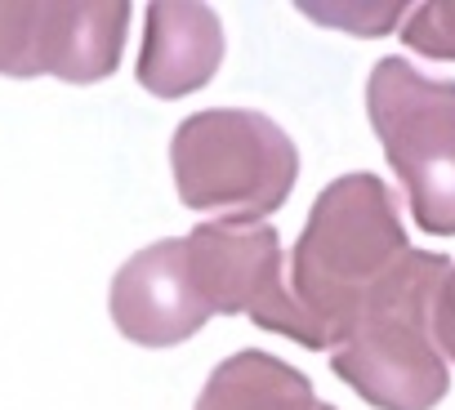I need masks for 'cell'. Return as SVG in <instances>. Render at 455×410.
<instances>
[{
    "instance_id": "1",
    "label": "cell",
    "mask_w": 455,
    "mask_h": 410,
    "mask_svg": "<svg viewBox=\"0 0 455 410\" xmlns=\"http://www.w3.org/2000/svg\"><path fill=\"white\" fill-rule=\"evenodd\" d=\"M411 255L388 183L375 174H344L317 201L308 228L291 250V295L308 312L331 352L362 299Z\"/></svg>"
},
{
    "instance_id": "2",
    "label": "cell",
    "mask_w": 455,
    "mask_h": 410,
    "mask_svg": "<svg viewBox=\"0 0 455 410\" xmlns=\"http://www.w3.org/2000/svg\"><path fill=\"white\" fill-rule=\"evenodd\" d=\"M455 264L411 250L353 312L331 348L335 375L375 410H433L446 388V357L433 339V295Z\"/></svg>"
},
{
    "instance_id": "3",
    "label": "cell",
    "mask_w": 455,
    "mask_h": 410,
    "mask_svg": "<svg viewBox=\"0 0 455 410\" xmlns=\"http://www.w3.org/2000/svg\"><path fill=\"white\" fill-rule=\"evenodd\" d=\"M170 165L188 210L219 219H268L295 187L299 152L264 112L210 107L174 130Z\"/></svg>"
},
{
    "instance_id": "4",
    "label": "cell",
    "mask_w": 455,
    "mask_h": 410,
    "mask_svg": "<svg viewBox=\"0 0 455 410\" xmlns=\"http://www.w3.org/2000/svg\"><path fill=\"white\" fill-rule=\"evenodd\" d=\"M366 112L411 219L428 237H455V81L419 76L406 59H379L366 81Z\"/></svg>"
},
{
    "instance_id": "5",
    "label": "cell",
    "mask_w": 455,
    "mask_h": 410,
    "mask_svg": "<svg viewBox=\"0 0 455 410\" xmlns=\"http://www.w3.org/2000/svg\"><path fill=\"white\" fill-rule=\"evenodd\" d=\"M188 281L196 299L223 317H251L255 326L286 335L304 348H322L317 326L295 304L282 277V241L264 219H210L183 237Z\"/></svg>"
},
{
    "instance_id": "6",
    "label": "cell",
    "mask_w": 455,
    "mask_h": 410,
    "mask_svg": "<svg viewBox=\"0 0 455 410\" xmlns=\"http://www.w3.org/2000/svg\"><path fill=\"white\" fill-rule=\"evenodd\" d=\"M130 5H0V76L94 85L116 72Z\"/></svg>"
},
{
    "instance_id": "7",
    "label": "cell",
    "mask_w": 455,
    "mask_h": 410,
    "mask_svg": "<svg viewBox=\"0 0 455 410\" xmlns=\"http://www.w3.org/2000/svg\"><path fill=\"white\" fill-rule=\"evenodd\" d=\"M108 304H112L116 330L143 348L183 343L210 321V308L196 299V290L188 281L183 237H165V241H152L148 250L130 255L125 268L112 277Z\"/></svg>"
},
{
    "instance_id": "8",
    "label": "cell",
    "mask_w": 455,
    "mask_h": 410,
    "mask_svg": "<svg viewBox=\"0 0 455 410\" xmlns=\"http://www.w3.org/2000/svg\"><path fill=\"white\" fill-rule=\"evenodd\" d=\"M223 59V28L205 5H152L139 54V85L156 99L201 90Z\"/></svg>"
},
{
    "instance_id": "9",
    "label": "cell",
    "mask_w": 455,
    "mask_h": 410,
    "mask_svg": "<svg viewBox=\"0 0 455 410\" xmlns=\"http://www.w3.org/2000/svg\"><path fill=\"white\" fill-rule=\"evenodd\" d=\"M196 410H335L317 401L308 375L277 361L273 352L246 348L228 357L201 388Z\"/></svg>"
},
{
    "instance_id": "10",
    "label": "cell",
    "mask_w": 455,
    "mask_h": 410,
    "mask_svg": "<svg viewBox=\"0 0 455 410\" xmlns=\"http://www.w3.org/2000/svg\"><path fill=\"white\" fill-rule=\"evenodd\" d=\"M402 41L415 54L455 63V5H419L402 23Z\"/></svg>"
},
{
    "instance_id": "11",
    "label": "cell",
    "mask_w": 455,
    "mask_h": 410,
    "mask_svg": "<svg viewBox=\"0 0 455 410\" xmlns=\"http://www.w3.org/2000/svg\"><path fill=\"white\" fill-rule=\"evenodd\" d=\"M308 19L317 23H331V28H344V32H357V36H384L393 28L406 23V5H366V10H353V5H299Z\"/></svg>"
},
{
    "instance_id": "12",
    "label": "cell",
    "mask_w": 455,
    "mask_h": 410,
    "mask_svg": "<svg viewBox=\"0 0 455 410\" xmlns=\"http://www.w3.org/2000/svg\"><path fill=\"white\" fill-rule=\"evenodd\" d=\"M433 339H437L442 357L455 361V268L442 277V286L433 295Z\"/></svg>"
}]
</instances>
